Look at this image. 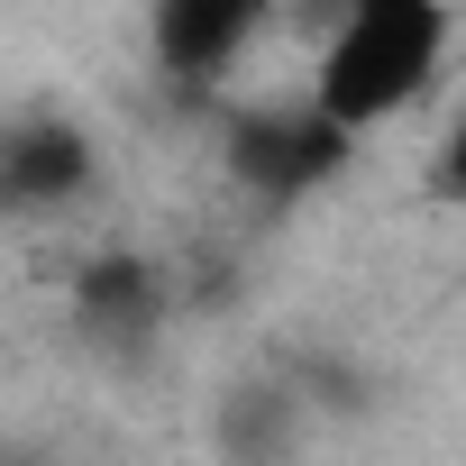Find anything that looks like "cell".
Returning <instances> with one entry per match:
<instances>
[{
  "label": "cell",
  "mask_w": 466,
  "mask_h": 466,
  "mask_svg": "<svg viewBox=\"0 0 466 466\" xmlns=\"http://www.w3.org/2000/svg\"><path fill=\"white\" fill-rule=\"evenodd\" d=\"M92 192V137L74 119H0V219H37Z\"/></svg>",
  "instance_id": "3957f363"
},
{
  "label": "cell",
  "mask_w": 466,
  "mask_h": 466,
  "mask_svg": "<svg viewBox=\"0 0 466 466\" xmlns=\"http://www.w3.org/2000/svg\"><path fill=\"white\" fill-rule=\"evenodd\" d=\"M266 19H275V0H156L147 37H156V65L174 83H219L266 37Z\"/></svg>",
  "instance_id": "277c9868"
},
{
  "label": "cell",
  "mask_w": 466,
  "mask_h": 466,
  "mask_svg": "<svg viewBox=\"0 0 466 466\" xmlns=\"http://www.w3.org/2000/svg\"><path fill=\"white\" fill-rule=\"evenodd\" d=\"M293 439H302V411H293L284 393H238V402H228V420H219L228 466H284Z\"/></svg>",
  "instance_id": "8992f818"
},
{
  "label": "cell",
  "mask_w": 466,
  "mask_h": 466,
  "mask_svg": "<svg viewBox=\"0 0 466 466\" xmlns=\"http://www.w3.org/2000/svg\"><path fill=\"white\" fill-rule=\"evenodd\" d=\"M74 311H83V329L137 348V339L156 329V311H165V284H156L147 257H101V266L74 275Z\"/></svg>",
  "instance_id": "5b68a950"
},
{
  "label": "cell",
  "mask_w": 466,
  "mask_h": 466,
  "mask_svg": "<svg viewBox=\"0 0 466 466\" xmlns=\"http://www.w3.org/2000/svg\"><path fill=\"white\" fill-rule=\"evenodd\" d=\"M348 147L357 137H339L320 110H248V119H228V165H238V183L266 192V201L320 192L348 165Z\"/></svg>",
  "instance_id": "7a4b0ae2"
},
{
  "label": "cell",
  "mask_w": 466,
  "mask_h": 466,
  "mask_svg": "<svg viewBox=\"0 0 466 466\" xmlns=\"http://www.w3.org/2000/svg\"><path fill=\"white\" fill-rule=\"evenodd\" d=\"M448 0H348L339 10V37L320 56V83H311V110L339 128V137H366L384 119H402L439 65H448Z\"/></svg>",
  "instance_id": "6da1fadb"
}]
</instances>
